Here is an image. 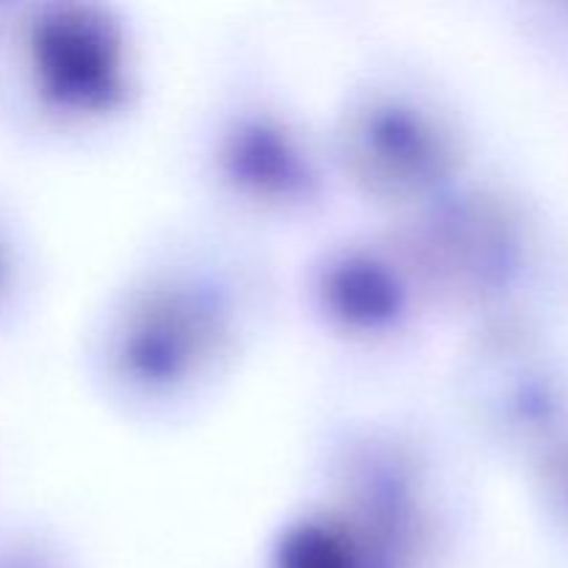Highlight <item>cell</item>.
Instances as JSON below:
<instances>
[{"label":"cell","mask_w":568,"mask_h":568,"mask_svg":"<svg viewBox=\"0 0 568 568\" xmlns=\"http://www.w3.org/2000/svg\"><path fill=\"white\" fill-rule=\"evenodd\" d=\"M286 286L258 236L197 216L155 233L81 331L89 394L139 430L203 416L242 375Z\"/></svg>","instance_id":"cell-1"},{"label":"cell","mask_w":568,"mask_h":568,"mask_svg":"<svg viewBox=\"0 0 568 568\" xmlns=\"http://www.w3.org/2000/svg\"><path fill=\"white\" fill-rule=\"evenodd\" d=\"M186 164L205 216L258 239L320 225L344 200L322 122L253 53L222 67L189 133Z\"/></svg>","instance_id":"cell-2"},{"label":"cell","mask_w":568,"mask_h":568,"mask_svg":"<svg viewBox=\"0 0 568 568\" xmlns=\"http://www.w3.org/2000/svg\"><path fill=\"white\" fill-rule=\"evenodd\" d=\"M311 503L375 568H444L469 521L449 436L405 414H349L320 433Z\"/></svg>","instance_id":"cell-3"},{"label":"cell","mask_w":568,"mask_h":568,"mask_svg":"<svg viewBox=\"0 0 568 568\" xmlns=\"http://www.w3.org/2000/svg\"><path fill=\"white\" fill-rule=\"evenodd\" d=\"M322 128L342 197L372 220L414 214L475 172L458 94L410 55L383 53L355 70Z\"/></svg>","instance_id":"cell-4"},{"label":"cell","mask_w":568,"mask_h":568,"mask_svg":"<svg viewBox=\"0 0 568 568\" xmlns=\"http://www.w3.org/2000/svg\"><path fill=\"white\" fill-rule=\"evenodd\" d=\"M6 44L11 109L22 131L48 148H94L142 109L144 48L136 26L116 6H28Z\"/></svg>","instance_id":"cell-5"},{"label":"cell","mask_w":568,"mask_h":568,"mask_svg":"<svg viewBox=\"0 0 568 568\" xmlns=\"http://www.w3.org/2000/svg\"><path fill=\"white\" fill-rule=\"evenodd\" d=\"M436 322L466 336L527 327L532 227L519 200L471 172L449 192L388 220Z\"/></svg>","instance_id":"cell-6"},{"label":"cell","mask_w":568,"mask_h":568,"mask_svg":"<svg viewBox=\"0 0 568 568\" xmlns=\"http://www.w3.org/2000/svg\"><path fill=\"white\" fill-rule=\"evenodd\" d=\"M292 297L305 327L358 364H394L419 353L438 325L430 303L381 220L338 227L311 244Z\"/></svg>","instance_id":"cell-7"},{"label":"cell","mask_w":568,"mask_h":568,"mask_svg":"<svg viewBox=\"0 0 568 568\" xmlns=\"http://www.w3.org/2000/svg\"><path fill=\"white\" fill-rule=\"evenodd\" d=\"M552 369L530 327L464 338L447 381V405L460 436L494 455L544 453L558 410Z\"/></svg>","instance_id":"cell-8"},{"label":"cell","mask_w":568,"mask_h":568,"mask_svg":"<svg viewBox=\"0 0 568 568\" xmlns=\"http://www.w3.org/2000/svg\"><path fill=\"white\" fill-rule=\"evenodd\" d=\"M0 568H83L59 532L28 519H0Z\"/></svg>","instance_id":"cell-9"},{"label":"cell","mask_w":568,"mask_h":568,"mask_svg":"<svg viewBox=\"0 0 568 568\" xmlns=\"http://www.w3.org/2000/svg\"><path fill=\"white\" fill-rule=\"evenodd\" d=\"M33 277V253L26 231L9 209L0 205V325L20 311Z\"/></svg>","instance_id":"cell-10"}]
</instances>
